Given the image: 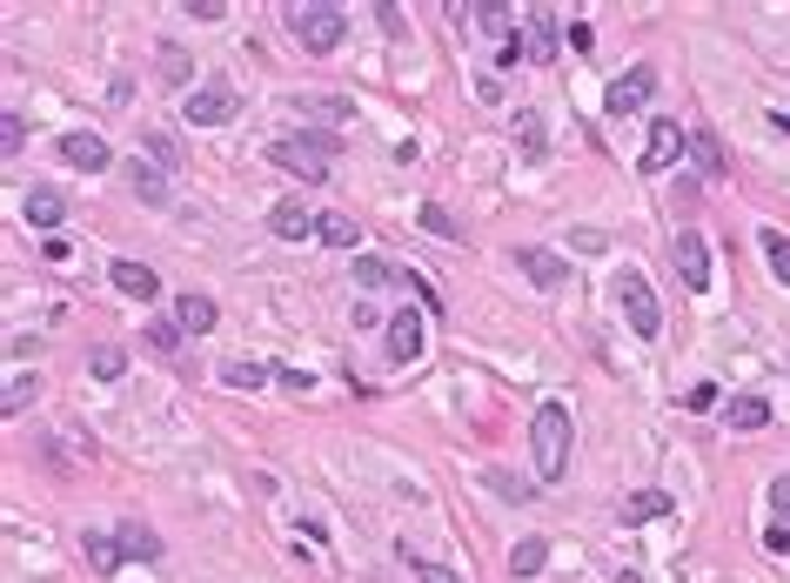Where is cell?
<instances>
[{"label": "cell", "mask_w": 790, "mask_h": 583, "mask_svg": "<svg viewBox=\"0 0 790 583\" xmlns=\"http://www.w3.org/2000/svg\"><path fill=\"white\" fill-rule=\"evenodd\" d=\"M335 154H342V141H335L329 128H302V135H282V141H268V162L282 168V175H295L302 188H315V181H329V168H335Z\"/></svg>", "instance_id": "obj_1"}, {"label": "cell", "mask_w": 790, "mask_h": 583, "mask_svg": "<svg viewBox=\"0 0 790 583\" xmlns=\"http://www.w3.org/2000/svg\"><path fill=\"white\" fill-rule=\"evenodd\" d=\"M570 436H576V422L563 403H543L536 422H530V456H536V483H557L570 470Z\"/></svg>", "instance_id": "obj_2"}, {"label": "cell", "mask_w": 790, "mask_h": 583, "mask_svg": "<svg viewBox=\"0 0 790 583\" xmlns=\"http://www.w3.org/2000/svg\"><path fill=\"white\" fill-rule=\"evenodd\" d=\"M289 34L308 48V54H335L348 41V8L335 0H308V8H289Z\"/></svg>", "instance_id": "obj_3"}, {"label": "cell", "mask_w": 790, "mask_h": 583, "mask_svg": "<svg viewBox=\"0 0 790 583\" xmlns=\"http://www.w3.org/2000/svg\"><path fill=\"white\" fill-rule=\"evenodd\" d=\"M616 308H623V322H629V335H663V308H657V295H650V276L644 268H616Z\"/></svg>", "instance_id": "obj_4"}, {"label": "cell", "mask_w": 790, "mask_h": 583, "mask_svg": "<svg viewBox=\"0 0 790 583\" xmlns=\"http://www.w3.org/2000/svg\"><path fill=\"white\" fill-rule=\"evenodd\" d=\"M234 114H242V94H234L228 74H208V81L188 88V101H181V122H194V128H221Z\"/></svg>", "instance_id": "obj_5"}, {"label": "cell", "mask_w": 790, "mask_h": 583, "mask_svg": "<svg viewBox=\"0 0 790 583\" xmlns=\"http://www.w3.org/2000/svg\"><path fill=\"white\" fill-rule=\"evenodd\" d=\"M670 262H677V282L690 295H710V249H703L697 228H677V236H670Z\"/></svg>", "instance_id": "obj_6"}, {"label": "cell", "mask_w": 790, "mask_h": 583, "mask_svg": "<svg viewBox=\"0 0 790 583\" xmlns=\"http://www.w3.org/2000/svg\"><path fill=\"white\" fill-rule=\"evenodd\" d=\"M517 268L543 289V295H557V289H570V262L557 255V249H536V242H523L517 249Z\"/></svg>", "instance_id": "obj_7"}, {"label": "cell", "mask_w": 790, "mask_h": 583, "mask_svg": "<svg viewBox=\"0 0 790 583\" xmlns=\"http://www.w3.org/2000/svg\"><path fill=\"white\" fill-rule=\"evenodd\" d=\"M690 154V135L677 122H650V148H644V175H663V168H677Z\"/></svg>", "instance_id": "obj_8"}, {"label": "cell", "mask_w": 790, "mask_h": 583, "mask_svg": "<svg viewBox=\"0 0 790 583\" xmlns=\"http://www.w3.org/2000/svg\"><path fill=\"white\" fill-rule=\"evenodd\" d=\"M61 162L81 168V175H101V168L114 162V148H107L94 128H74V135H61Z\"/></svg>", "instance_id": "obj_9"}, {"label": "cell", "mask_w": 790, "mask_h": 583, "mask_svg": "<svg viewBox=\"0 0 790 583\" xmlns=\"http://www.w3.org/2000/svg\"><path fill=\"white\" fill-rule=\"evenodd\" d=\"M657 94V67H629L623 74V81H610V94H603V107L616 114V122H623V114H637L644 101Z\"/></svg>", "instance_id": "obj_10"}, {"label": "cell", "mask_w": 790, "mask_h": 583, "mask_svg": "<svg viewBox=\"0 0 790 583\" xmlns=\"http://www.w3.org/2000/svg\"><path fill=\"white\" fill-rule=\"evenodd\" d=\"M107 282L122 289L128 302H148V295H162V276H154L148 262H114V268H107Z\"/></svg>", "instance_id": "obj_11"}, {"label": "cell", "mask_w": 790, "mask_h": 583, "mask_svg": "<svg viewBox=\"0 0 790 583\" xmlns=\"http://www.w3.org/2000/svg\"><path fill=\"white\" fill-rule=\"evenodd\" d=\"M422 348H429L422 316H409V308H403V316H388V356H395V363H416Z\"/></svg>", "instance_id": "obj_12"}, {"label": "cell", "mask_w": 790, "mask_h": 583, "mask_svg": "<svg viewBox=\"0 0 790 583\" xmlns=\"http://www.w3.org/2000/svg\"><path fill=\"white\" fill-rule=\"evenodd\" d=\"M268 228H275L282 242H302V236H315V228H322V215H308L302 202H275V208H268Z\"/></svg>", "instance_id": "obj_13"}, {"label": "cell", "mask_w": 790, "mask_h": 583, "mask_svg": "<svg viewBox=\"0 0 790 583\" xmlns=\"http://www.w3.org/2000/svg\"><path fill=\"white\" fill-rule=\"evenodd\" d=\"M690 154H697V168L717 181V175H730V154H724V141H717V128H690Z\"/></svg>", "instance_id": "obj_14"}, {"label": "cell", "mask_w": 790, "mask_h": 583, "mask_svg": "<svg viewBox=\"0 0 790 583\" xmlns=\"http://www.w3.org/2000/svg\"><path fill=\"white\" fill-rule=\"evenodd\" d=\"M215 316H221L215 295H194V289H188V295L175 302V322H181L188 335H208V329H215Z\"/></svg>", "instance_id": "obj_15"}, {"label": "cell", "mask_w": 790, "mask_h": 583, "mask_svg": "<svg viewBox=\"0 0 790 583\" xmlns=\"http://www.w3.org/2000/svg\"><path fill=\"white\" fill-rule=\"evenodd\" d=\"M289 107L295 114H315V122H348V114H355L348 94H289Z\"/></svg>", "instance_id": "obj_16"}, {"label": "cell", "mask_w": 790, "mask_h": 583, "mask_svg": "<svg viewBox=\"0 0 790 583\" xmlns=\"http://www.w3.org/2000/svg\"><path fill=\"white\" fill-rule=\"evenodd\" d=\"M530 61H557V8H530Z\"/></svg>", "instance_id": "obj_17"}, {"label": "cell", "mask_w": 790, "mask_h": 583, "mask_svg": "<svg viewBox=\"0 0 790 583\" xmlns=\"http://www.w3.org/2000/svg\"><path fill=\"white\" fill-rule=\"evenodd\" d=\"M21 215H27V228H61V215H67V202L54 188H34L27 202H21Z\"/></svg>", "instance_id": "obj_18"}, {"label": "cell", "mask_w": 790, "mask_h": 583, "mask_svg": "<svg viewBox=\"0 0 790 583\" xmlns=\"http://www.w3.org/2000/svg\"><path fill=\"white\" fill-rule=\"evenodd\" d=\"M616 517H623V523H657V517H670V496H663V490H637V496H623Z\"/></svg>", "instance_id": "obj_19"}, {"label": "cell", "mask_w": 790, "mask_h": 583, "mask_svg": "<svg viewBox=\"0 0 790 583\" xmlns=\"http://www.w3.org/2000/svg\"><path fill=\"white\" fill-rule=\"evenodd\" d=\"M114 543H122V557H135V563H154V557H162V536L141 530V523H122V530H114Z\"/></svg>", "instance_id": "obj_20"}, {"label": "cell", "mask_w": 790, "mask_h": 583, "mask_svg": "<svg viewBox=\"0 0 790 583\" xmlns=\"http://www.w3.org/2000/svg\"><path fill=\"white\" fill-rule=\"evenodd\" d=\"M403 268H388L382 255H355V289H395Z\"/></svg>", "instance_id": "obj_21"}, {"label": "cell", "mask_w": 790, "mask_h": 583, "mask_svg": "<svg viewBox=\"0 0 790 583\" xmlns=\"http://www.w3.org/2000/svg\"><path fill=\"white\" fill-rule=\"evenodd\" d=\"M757 242H764V262H770V276L790 289V236H783V228H757Z\"/></svg>", "instance_id": "obj_22"}, {"label": "cell", "mask_w": 790, "mask_h": 583, "mask_svg": "<svg viewBox=\"0 0 790 583\" xmlns=\"http://www.w3.org/2000/svg\"><path fill=\"white\" fill-rule=\"evenodd\" d=\"M730 430H764V422H770V403L764 396H730Z\"/></svg>", "instance_id": "obj_23"}, {"label": "cell", "mask_w": 790, "mask_h": 583, "mask_svg": "<svg viewBox=\"0 0 790 583\" xmlns=\"http://www.w3.org/2000/svg\"><path fill=\"white\" fill-rule=\"evenodd\" d=\"M543 563H549V543L543 536H523L517 550H509V570H517V576H536Z\"/></svg>", "instance_id": "obj_24"}, {"label": "cell", "mask_w": 790, "mask_h": 583, "mask_svg": "<svg viewBox=\"0 0 790 583\" xmlns=\"http://www.w3.org/2000/svg\"><path fill=\"white\" fill-rule=\"evenodd\" d=\"M517 141H523V162H543V148H549V141H543V114H536V107L517 114Z\"/></svg>", "instance_id": "obj_25"}, {"label": "cell", "mask_w": 790, "mask_h": 583, "mask_svg": "<svg viewBox=\"0 0 790 583\" xmlns=\"http://www.w3.org/2000/svg\"><path fill=\"white\" fill-rule=\"evenodd\" d=\"M88 369H94L101 382H122V376H128V348H114V342H101L94 356H88Z\"/></svg>", "instance_id": "obj_26"}, {"label": "cell", "mask_w": 790, "mask_h": 583, "mask_svg": "<svg viewBox=\"0 0 790 583\" xmlns=\"http://www.w3.org/2000/svg\"><path fill=\"white\" fill-rule=\"evenodd\" d=\"M483 483H489L496 496H509V503H536V483H530V477H509V470H483Z\"/></svg>", "instance_id": "obj_27"}, {"label": "cell", "mask_w": 790, "mask_h": 583, "mask_svg": "<svg viewBox=\"0 0 790 583\" xmlns=\"http://www.w3.org/2000/svg\"><path fill=\"white\" fill-rule=\"evenodd\" d=\"M315 236H322L329 249H355V242H362V228H355L348 215H322V228H315Z\"/></svg>", "instance_id": "obj_28"}, {"label": "cell", "mask_w": 790, "mask_h": 583, "mask_svg": "<svg viewBox=\"0 0 790 583\" xmlns=\"http://www.w3.org/2000/svg\"><path fill=\"white\" fill-rule=\"evenodd\" d=\"M135 194H141L148 208H162V202H168V175H162V168H141V162H135Z\"/></svg>", "instance_id": "obj_29"}, {"label": "cell", "mask_w": 790, "mask_h": 583, "mask_svg": "<svg viewBox=\"0 0 790 583\" xmlns=\"http://www.w3.org/2000/svg\"><path fill=\"white\" fill-rule=\"evenodd\" d=\"M416 221H422L436 242H462V228L449 221V208H443V202H422V215H416Z\"/></svg>", "instance_id": "obj_30"}, {"label": "cell", "mask_w": 790, "mask_h": 583, "mask_svg": "<svg viewBox=\"0 0 790 583\" xmlns=\"http://www.w3.org/2000/svg\"><path fill=\"white\" fill-rule=\"evenodd\" d=\"M268 376H275L268 363H221V382H228V389H262Z\"/></svg>", "instance_id": "obj_31"}, {"label": "cell", "mask_w": 790, "mask_h": 583, "mask_svg": "<svg viewBox=\"0 0 790 583\" xmlns=\"http://www.w3.org/2000/svg\"><path fill=\"white\" fill-rule=\"evenodd\" d=\"M81 557H88V563L107 576L114 563H122V543H114V536H81Z\"/></svg>", "instance_id": "obj_32"}, {"label": "cell", "mask_w": 790, "mask_h": 583, "mask_svg": "<svg viewBox=\"0 0 790 583\" xmlns=\"http://www.w3.org/2000/svg\"><path fill=\"white\" fill-rule=\"evenodd\" d=\"M34 396H41V376H14V382H8V396H0V409H8V416H21Z\"/></svg>", "instance_id": "obj_33"}, {"label": "cell", "mask_w": 790, "mask_h": 583, "mask_svg": "<svg viewBox=\"0 0 790 583\" xmlns=\"http://www.w3.org/2000/svg\"><path fill=\"white\" fill-rule=\"evenodd\" d=\"M181 335H188V329L168 316V322H154V329H148V348H154V356H181Z\"/></svg>", "instance_id": "obj_34"}, {"label": "cell", "mask_w": 790, "mask_h": 583, "mask_svg": "<svg viewBox=\"0 0 790 583\" xmlns=\"http://www.w3.org/2000/svg\"><path fill=\"white\" fill-rule=\"evenodd\" d=\"M21 148H27V122L8 107V114H0V154H21Z\"/></svg>", "instance_id": "obj_35"}, {"label": "cell", "mask_w": 790, "mask_h": 583, "mask_svg": "<svg viewBox=\"0 0 790 583\" xmlns=\"http://www.w3.org/2000/svg\"><path fill=\"white\" fill-rule=\"evenodd\" d=\"M188 74H194L188 54H181V48H162V81H168V88H188Z\"/></svg>", "instance_id": "obj_36"}, {"label": "cell", "mask_w": 790, "mask_h": 583, "mask_svg": "<svg viewBox=\"0 0 790 583\" xmlns=\"http://www.w3.org/2000/svg\"><path fill=\"white\" fill-rule=\"evenodd\" d=\"M469 14H476L489 34H502V41H509V8H502V0H483V8H469Z\"/></svg>", "instance_id": "obj_37"}, {"label": "cell", "mask_w": 790, "mask_h": 583, "mask_svg": "<svg viewBox=\"0 0 790 583\" xmlns=\"http://www.w3.org/2000/svg\"><path fill=\"white\" fill-rule=\"evenodd\" d=\"M409 570H416V583H462L456 570H443V563H422V557H416Z\"/></svg>", "instance_id": "obj_38"}, {"label": "cell", "mask_w": 790, "mask_h": 583, "mask_svg": "<svg viewBox=\"0 0 790 583\" xmlns=\"http://www.w3.org/2000/svg\"><path fill=\"white\" fill-rule=\"evenodd\" d=\"M684 409H697V416H703V409H717V382H697L690 396H684Z\"/></svg>", "instance_id": "obj_39"}, {"label": "cell", "mask_w": 790, "mask_h": 583, "mask_svg": "<svg viewBox=\"0 0 790 583\" xmlns=\"http://www.w3.org/2000/svg\"><path fill=\"white\" fill-rule=\"evenodd\" d=\"M764 550H770V557H790V523H777V530H764Z\"/></svg>", "instance_id": "obj_40"}, {"label": "cell", "mask_w": 790, "mask_h": 583, "mask_svg": "<svg viewBox=\"0 0 790 583\" xmlns=\"http://www.w3.org/2000/svg\"><path fill=\"white\" fill-rule=\"evenodd\" d=\"M181 14H194V21H221L228 8H221V0H188V8H181Z\"/></svg>", "instance_id": "obj_41"}, {"label": "cell", "mask_w": 790, "mask_h": 583, "mask_svg": "<svg viewBox=\"0 0 790 583\" xmlns=\"http://www.w3.org/2000/svg\"><path fill=\"white\" fill-rule=\"evenodd\" d=\"M148 154H154L162 168H175V141H168V135H148Z\"/></svg>", "instance_id": "obj_42"}, {"label": "cell", "mask_w": 790, "mask_h": 583, "mask_svg": "<svg viewBox=\"0 0 790 583\" xmlns=\"http://www.w3.org/2000/svg\"><path fill=\"white\" fill-rule=\"evenodd\" d=\"M770 510H777V517H790V477H777V483H770Z\"/></svg>", "instance_id": "obj_43"}, {"label": "cell", "mask_w": 790, "mask_h": 583, "mask_svg": "<svg viewBox=\"0 0 790 583\" xmlns=\"http://www.w3.org/2000/svg\"><path fill=\"white\" fill-rule=\"evenodd\" d=\"M275 382H282V389H295V396H302V389H315V382H308L302 369H275Z\"/></svg>", "instance_id": "obj_44"}]
</instances>
